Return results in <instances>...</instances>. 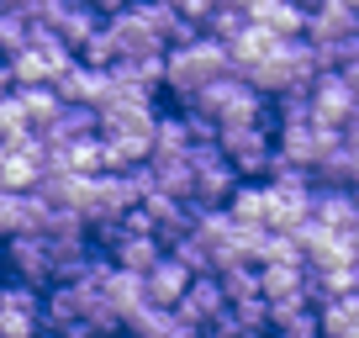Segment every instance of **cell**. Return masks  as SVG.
<instances>
[{
    "label": "cell",
    "instance_id": "cell-1",
    "mask_svg": "<svg viewBox=\"0 0 359 338\" xmlns=\"http://www.w3.org/2000/svg\"><path fill=\"white\" fill-rule=\"evenodd\" d=\"M185 111H201L206 122H217V133H227V127H259V122H275L269 116V101L248 85L243 74H222L212 79L201 95H196Z\"/></svg>",
    "mask_w": 359,
    "mask_h": 338
},
{
    "label": "cell",
    "instance_id": "cell-2",
    "mask_svg": "<svg viewBox=\"0 0 359 338\" xmlns=\"http://www.w3.org/2000/svg\"><path fill=\"white\" fill-rule=\"evenodd\" d=\"M222 74H233V58H227V48L212 43V37H196V43L164 53V90H175L180 106H191L196 95Z\"/></svg>",
    "mask_w": 359,
    "mask_h": 338
},
{
    "label": "cell",
    "instance_id": "cell-3",
    "mask_svg": "<svg viewBox=\"0 0 359 338\" xmlns=\"http://www.w3.org/2000/svg\"><path fill=\"white\" fill-rule=\"evenodd\" d=\"M217 148H222V158L233 164V175L243 185L264 180L269 164H275V122H259V127H227L222 137H217Z\"/></svg>",
    "mask_w": 359,
    "mask_h": 338
},
{
    "label": "cell",
    "instance_id": "cell-4",
    "mask_svg": "<svg viewBox=\"0 0 359 338\" xmlns=\"http://www.w3.org/2000/svg\"><path fill=\"white\" fill-rule=\"evenodd\" d=\"M359 32V6H348V0H327V6H317L312 16H306V48L317 53V69H338V53H344V43Z\"/></svg>",
    "mask_w": 359,
    "mask_h": 338
},
{
    "label": "cell",
    "instance_id": "cell-5",
    "mask_svg": "<svg viewBox=\"0 0 359 338\" xmlns=\"http://www.w3.org/2000/svg\"><path fill=\"white\" fill-rule=\"evenodd\" d=\"M338 148V133L333 127H323V122H280L275 127V154L285 158V164H296V169H306V175H317V164H323L327 154Z\"/></svg>",
    "mask_w": 359,
    "mask_h": 338
},
{
    "label": "cell",
    "instance_id": "cell-6",
    "mask_svg": "<svg viewBox=\"0 0 359 338\" xmlns=\"http://www.w3.org/2000/svg\"><path fill=\"white\" fill-rule=\"evenodd\" d=\"M101 11H106V32L116 37L122 64H137V58H158V53H164L154 22H148V6H101Z\"/></svg>",
    "mask_w": 359,
    "mask_h": 338
},
{
    "label": "cell",
    "instance_id": "cell-7",
    "mask_svg": "<svg viewBox=\"0 0 359 338\" xmlns=\"http://www.w3.org/2000/svg\"><path fill=\"white\" fill-rule=\"evenodd\" d=\"M191 164H196V196H191V206H201V212H222V206L233 201V191L243 185L233 175V164L222 158V148H191Z\"/></svg>",
    "mask_w": 359,
    "mask_h": 338
},
{
    "label": "cell",
    "instance_id": "cell-8",
    "mask_svg": "<svg viewBox=\"0 0 359 338\" xmlns=\"http://www.w3.org/2000/svg\"><path fill=\"white\" fill-rule=\"evenodd\" d=\"M306 101H312V122L333 127V133H344V122L359 111V95L348 90V85L333 74V69H327V74H317V85L306 90Z\"/></svg>",
    "mask_w": 359,
    "mask_h": 338
},
{
    "label": "cell",
    "instance_id": "cell-9",
    "mask_svg": "<svg viewBox=\"0 0 359 338\" xmlns=\"http://www.w3.org/2000/svg\"><path fill=\"white\" fill-rule=\"evenodd\" d=\"M6 270L11 280L37 285V291H53V254H48V238H11L6 243Z\"/></svg>",
    "mask_w": 359,
    "mask_h": 338
},
{
    "label": "cell",
    "instance_id": "cell-10",
    "mask_svg": "<svg viewBox=\"0 0 359 338\" xmlns=\"http://www.w3.org/2000/svg\"><path fill=\"white\" fill-rule=\"evenodd\" d=\"M53 90H58V101H64V106H79V111H101V106L111 101V74L74 64V69H69V74L53 85Z\"/></svg>",
    "mask_w": 359,
    "mask_h": 338
},
{
    "label": "cell",
    "instance_id": "cell-11",
    "mask_svg": "<svg viewBox=\"0 0 359 338\" xmlns=\"http://www.w3.org/2000/svg\"><path fill=\"white\" fill-rule=\"evenodd\" d=\"M191 280L196 275L191 270H180L175 259H158L154 270L143 275V291H148V306H158V312H180V302H185V291H191Z\"/></svg>",
    "mask_w": 359,
    "mask_h": 338
},
{
    "label": "cell",
    "instance_id": "cell-12",
    "mask_svg": "<svg viewBox=\"0 0 359 338\" xmlns=\"http://www.w3.org/2000/svg\"><path fill=\"white\" fill-rule=\"evenodd\" d=\"M312 222L327 227V233H354L359 227V191H333V185H323V191H312Z\"/></svg>",
    "mask_w": 359,
    "mask_h": 338
},
{
    "label": "cell",
    "instance_id": "cell-13",
    "mask_svg": "<svg viewBox=\"0 0 359 338\" xmlns=\"http://www.w3.org/2000/svg\"><path fill=\"white\" fill-rule=\"evenodd\" d=\"M222 312H227L222 280H217V275H201V280H191V291H185V302H180V323H191L196 333H206V327H212Z\"/></svg>",
    "mask_w": 359,
    "mask_h": 338
},
{
    "label": "cell",
    "instance_id": "cell-14",
    "mask_svg": "<svg viewBox=\"0 0 359 338\" xmlns=\"http://www.w3.org/2000/svg\"><path fill=\"white\" fill-rule=\"evenodd\" d=\"M227 217H233V227H248V233H269V217H275V191H269L264 180L238 185L233 201H227Z\"/></svg>",
    "mask_w": 359,
    "mask_h": 338
},
{
    "label": "cell",
    "instance_id": "cell-15",
    "mask_svg": "<svg viewBox=\"0 0 359 338\" xmlns=\"http://www.w3.org/2000/svg\"><path fill=\"white\" fill-rule=\"evenodd\" d=\"M243 16H248V27H264V32L280 37V43L306 37V11H296V6H285V0H248Z\"/></svg>",
    "mask_w": 359,
    "mask_h": 338
},
{
    "label": "cell",
    "instance_id": "cell-16",
    "mask_svg": "<svg viewBox=\"0 0 359 338\" xmlns=\"http://www.w3.org/2000/svg\"><path fill=\"white\" fill-rule=\"evenodd\" d=\"M306 280L312 275L302 264H264L259 270V296L269 306H306Z\"/></svg>",
    "mask_w": 359,
    "mask_h": 338
},
{
    "label": "cell",
    "instance_id": "cell-17",
    "mask_svg": "<svg viewBox=\"0 0 359 338\" xmlns=\"http://www.w3.org/2000/svg\"><path fill=\"white\" fill-rule=\"evenodd\" d=\"M148 175H154V196H169V201L191 206V196H196V164H191V154L148 158Z\"/></svg>",
    "mask_w": 359,
    "mask_h": 338
},
{
    "label": "cell",
    "instance_id": "cell-18",
    "mask_svg": "<svg viewBox=\"0 0 359 338\" xmlns=\"http://www.w3.org/2000/svg\"><path fill=\"white\" fill-rule=\"evenodd\" d=\"M106 27V11L101 6H85V0H69L64 6V22H58V43L69 48V53H79V48L90 43V37Z\"/></svg>",
    "mask_w": 359,
    "mask_h": 338
},
{
    "label": "cell",
    "instance_id": "cell-19",
    "mask_svg": "<svg viewBox=\"0 0 359 338\" xmlns=\"http://www.w3.org/2000/svg\"><path fill=\"white\" fill-rule=\"evenodd\" d=\"M106 306L116 312V323H122V333H127V323H133L137 312H148V291H143V280H137V275H127V270H111V285H106Z\"/></svg>",
    "mask_w": 359,
    "mask_h": 338
},
{
    "label": "cell",
    "instance_id": "cell-20",
    "mask_svg": "<svg viewBox=\"0 0 359 338\" xmlns=\"http://www.w3.org/2000/svg\"><path fill=\"white\" fill-rule=\"evenodd\" d=\"M106 259H111L116 270H127V275H137V280H143V275L164 259V243H158V238H127V233H122V243H116Z\"/></svg>",
    "mask_w": 359,
    "mask_h": 338
},
{
    "label": "cell",
    "instance_id": "cell-21",
    "mask_svg": "<svg viewBox=\"0 0 359 338\" xmlns=\"http://www.w3.org/2000/svg\"><path fill=\"white\" fill-rule=\"evenodd\" d=\"M127 338H201L191 323H180V312H158V306H148V312H137L133 323H127Z\"/></svg>",
    "mask_w": 359,
    "mask_h": 338
},
{
    "label": "cell",
    "instance_id": "cell-22",
    "mask_svg": "<svg viewBox=\"0 0 359 338\" xmlns=\"http://www.w3.org/2000/svg\"><path fill=\"white\" fill-rule=\"evenodd\" d=\"M79 137H101V133H95V111L64 106V111H58V122L43 133V143H48V148H69V143H79Z\"/></svg>",
    "mask_w": 359,
    "mask_h": 338
},
{
    "label": "cell",
    "instance_id": "cell-23",
    "mask_svg": "<svg viewBox=\"0 0 359 338\" xmlns=\"http://www.w3.org/2000/svg\"><path fill=\"white\" fill-rule=\"evenodd\" d=\"M32 137H37V127L27 122L22 101H16V95H6V101H0V148H6V154H22Z\"/></svg>",
    "mask_w": 359,
    "mask_h": 338
},
{
    "label": "cell",
    "instance_id": "cell-24",
    "mask_svg": "<svg viewBox=\"0 0 359 338\" xmlns=\"http://www.w3.org/2000/svg\"><path fill=\"white\" fill-rule=\"evenodd\" d=\"M85 323L74 306V296H69V285H53V291H43V338H58L64 327Z\"/></svg>",
    "mask_w": 359,
    "mask_h": 338
},
{
    "label": "cell",
    "instance_id": "cell-25",
    "mask_svg": "<svg viewBox=\"0 0 359 338\" xmlns=\"http://www.w3.org/2000/svg\"><path fill=\"white\" fill-rule=\"evenodd\" d=\"M169 154H191V127H185V111H164L154 122V158Z\"/></svg>",
    "mask_w": 359,
    "mask_h": 338
},
{
    "label": "cell",
    "instance_id": "cell-26",
    "mask_svg": "<svg viewBox=\"0 0 359 338\" xmlns=\"http://www.w3.org/2000/svg\"><path fill=\"white\" fill-rule=\"evenodd\" d=\"M16 101H22L27 122H32L37 133H48V127L58 122V111H64V101H58V90H53V85H43V90H16Z\"/></svg>",
    "mask_w": 359,
    "mask_h": 338
},
{
    "label": "cell",
    "instance_id": "cell-27",
    "mask_svg": "<svg viewBox=\"0 0 359 338\" xmlns=\"http://www.w3.org/2000/svg\"><path fill=\"white\" fill-rule=\"evenodd\" d=\"M317 323H323V338H359V296L327 302L323 312H317Z\"/></svg>",
    "mask_w": 359,
    "mask_h": 338
},
{
    "label": "cell",
    "instance_id": "cell-28",
    "mask_svg": "<svg viewBox=\"0 0 359 338\" xmlns=\"http://www.w3.org/2000/svg\"><path fill=\"white\" fill-rule=\"evenodd\" d=\"M164 254H169V259L180 264V270H191L196 280H201V275H212V248H206V243H201L196 233H185L180 243H169Z\"/></svg>",
    "mask_w": 359,
    "mask_h": 338
},
{
    "label": "cell",
    "instance_id": "cell-29",
    "mask_svg": "<svg viewBox=\"0 0 359 338\" xmlns=\"http://www.w3.org/2000/svg\"><path fill=\"white\" fill-rule=\"evenodd\" d=\"M217 280H222L227 306H233V302H248V296H259V270H254V264H233V270H222Z\"/></svg>",
    "mask_w": 359,
    "mask_h": 338
},
{
    "label": "cell",
    "instance_id": "cell-30",
    "mask_svg": "<svg viewBox=\"0 0 359 338\" xmlns=\"http://www.w3.org/2000/svg\"><path fill=\"white\" fill-rule=\"evenodd\" d=\"M233 317H238V327H243V338H254V333H269V302H264V296H248V302H233Z\"/></svg>",
    "mask_w": 359,
    "mask_h": 338
},
{
    "label": "cell",
    "instance_id": "cell-31",
    "mask_svg": "<svg viewBox=\"0 0 359 338\" xmlns=\"http://www.w3.org/2000/svg\"><path fill=\"white\" fill-rule=\"evenodd\" d=\"M269 338H323V323H317V312L306 306V312H291V317H280V323L269 327Z\"/></svg>",
    "mask_w": 359,
    "mask_h": 338
},
{
    "label": "cell",
    "instance_id": "cell-32",
    "mask_svg": "<svg viewBox=\"0 0 359 338\" xmlns=\"http://www.w3.org/2000/svg\"><path fill=\"white\" fill-rule=\"evenodd\" d=\"M0 306H22V312L43 317V291H37V285H22V280H0Z\"/></svg>",
    "mask_w": 359,
    "mask_h": 338
},
{
    "label": "cell",
    "instance_id": "cell-33",
    "mask_svg": "<svg viewBox=\"0 0 359 338\" xmlns=\"http://www.w3.org/2000/svg\"><path fill=\"white\" fill-rule=\"evenodd\" d=\"M348 264H354V270H359V227H354V233H348Z\"/></svg>",
    "mask_w": 359,
    "mask_h": 338
},
{
    "label": "cell",
    "instance_id": "cell-34",
    "mask_svg": "<svg viewBox=\"0 0 359 338\" xmlns=\"http://www.w3.org/2000/svg\"><path fill=\"white\" fill-rule=\"evenodd\" d=\"M6 95H16V90H11V74H6V64H0V101H6Z\"/></svg>",
    "mask_w": 359,
    "mask_h": 338
},
{
    "label": "cell",
    "instance_id": "cell-35",
    "mask_svg": "<svg viewBox=\"0 0 359 338\" xmlns=\"http://www.w3.org/2000/svg\"><path fill=\"white\" fill-rule=\"evenodd\" d=\"M0 275H6V243H0Z\"/></svg>",
    "mask_w": 359,
    "mask_h": 338
},
{
    "label": "cell",
    "instance_id": "cell-36",
    "mask_svg": "<svg viewBox=\"0 0 359 338\" xmlns=\"http://www.w3.org/2000/svg\"><path fill=\"white\" fill-rule=\"evenodd\" d=\"M254 338H269V333H254Z\"/></svg>",
    "mask_w": 359,
    "mask_h": 338
}]
</instances>
